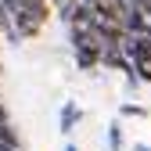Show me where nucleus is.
I'll return each mask as SVG.
<instances>
[{"label":"nucleus","mask_w":151,"mask_h":151,"mask_svg":"<svg viewBox=\"0 0 151 151\" xmlns=\"http://www.w3.org/2000/svg\"><path fill=\"white\" fill-rule=\"evenodd\" d=\"M126 58L140 76V83H151V36L147 32H126Z\"/></svg>","instance_id":"nucleus-2"},{"label":"nucleus","mask_w":151,"mask_h":151,"mask_svg":"<svg viewBox=\"0 0 151 151\" xmlns=\"http://www.w3.org/2000/svg\"><path fill=\"white\" fill-rule=\"evenodd\" d=\"M79 4H86V7H90L93 14H97V11H104V7L111 4V0H79Z\"/></svg>","instance_id":"nucleus-8"},{"label":"nucleus","mask_w":151,"mask_h":151,"mask_svg":"<svg viewBox=\"0 0 151 151\" xmlns=\"http://www.w3.org/2000/svg\"><path fill=\"white\" fill-rule=\"evenodd\" d=\"M0 119H7V108H4V97H0Z\"/></svg>","instance_id":"nucleus-11"},{"label":"nucleus","mask_w":151,"mask_h":151,"mask_svg":"<svg viewBox=\"0 0 151 151\" xmlns=\"http://www.w3.org/2000/svg\"><path fill=\"white\" fill-rule=\"evenodd\" d=\"M104 137H108V151H122V122L115 119V122H108V129H104Z\"/></svg>","instance_id":"nucleus-4"},{"label":"nucleus","mask_w":151,"mask_h":151,"mask_svg":"<svg viewBox=\"0 0 151 151\" xmlns=\"http://www.w3.org/2000/svg\"><path fill=\"white\" fill-rule=\"evenodd\" d=\"M65 151H79V147H76V144H72V140H68V144H65Z\"/></svg>","instance_id":"nucleus-12"},{"label":"nucleus","mask_w":151,"mask_h":151,"mask_svg":"<svg viewBox=\"0 0 151 151\" xmlns=\"http://www.w3.org/2000/svg\"><path fill=\"white\" fill-rule=\"evenodd\" d=\"M0 144H14V147H22V140H18V129L11 126V119H0Z\"/></svg>","instance_id":"nucleus-6"},{"label":"nucleus","mask_w":151,"mask_h":151,"mask_svg":"<svg viewBox=\"0 0 151 151\" xmlns=\"http://www.w3.org/2000/svg\"><path fill=\"white\" fill-rule=\"evenodd\" d=\"M76 4H79V0H50V11L58 14V18H72V11H76Z\"/></svg>","instance_id":"nucleus-7"},{"label":"nucleus","mask_w":151,"mask_h":151,"mask_svg":"<svg viewBox=\"0 0 151 151\" xmlns=\"http://www.w3.org/2000/svg\"><path fill=\"white\" fill-rule=\"evenodd\" d=\"M0 151H22V147H14V144H0Z\"/></svg>","instance_id":"nucleus-10"},{"label":"nucleus","mask_w":151,"mask_h":151,"mask_svg":"<svg viewBox=\"0 0 151 151\" xmlns=\"http://www.w3.org/2000/svg\"><path fill=\"white\" fill-rule=\"evenodd\" d=\"M119 119H147V108L144 104H133V101H122L119 104Z\"/></svg>","instance_id":"nucleus-5"},{"label":"nucleus","mask_w":151,"mask_h":151,"mask_svg":"<svg viewBox=\"0 0 151 151\" xmlns=\"http://www.w3.org/2000/svg\"><path fill=\"white\" fill-rule=\"evenodd\" d=\"M133 151H151V144H140V140H137V144H133Z\"/></svg>","instance_id":"nucleus-9"},{"label":"nucleus","mask_w":151,"mask_h":151,"mask_svg":"<svg viewBox=\"0 0 151 151\" xmlns=\"http://www.w3.org/2000/svg\"><path fill=\"white\" fill-rule=\"evenodd\" d=\"M83 119V108L76 104V101H65L61 104V115H58V129H61V137H72V129L79 126Z\"/></svg>","instance_id":"nucleus-3"},{"label":"nucleus","mask_w":151,"mask_h":151,"mask_svg":"<svg viewBox=\"0 0 151 151\" xmlns=\"http://www.w3.org/2000/svg\"><path fill=\"white\" fill-rule=\"evenodd\" d=\"M68 43H72V54H76V65L83 72L101 68V40H97L93 22H72L68 25Z\"/></svg>","instance_id":"nucleus-1"}]
</instances>
